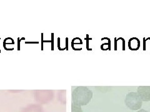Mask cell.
I'll list each match as a JSON object with an SVG mask.
<instances>
[{"mask_svg":"<svg viewBox=\"0 0 150 112\" xmlns=\"http://www.w3.org/2000/svg\"><path fill=\"white\" fill-rule=\"evenodd\" d=\"M92 92L85 88H78L73 94V100L79 105L88 104L91 99Z\"/></svg>","mask_w":150,"mask_h":112,"instance_id":"6da1fadb","label":"cell"},{"mask_svg":"<svg viewBox=\"0 0 150 112\" xmlns=\"http://www.w3.org/2000/svg\"><path fill=\"white\" fill-rule=\"evenodd\" d=\"M125 103L129 109L137 110L142 108L143 101L140 99L137 92H131L126 94Z\"/></svg>","mask_w":150,"mask_h":112,"instance_id":"7a4b0ae2","label":"cell"},{"mask_svg":"<svg viewBox=\"0 0 150 112\" xmlns=\"http://www.w3.org/2000/svg\"><path fill=\"white\" fill-rule=\"evenodd\" d=\"M137 93L143 102L150 101V86H139Z\"/></svg>","mask_w":150,"mask_h":112,"instance_id":"3957f363","label":"cell"},{"mask_svg":"<svg viewBox=\"0 0 150 112\" xmlns=\"http://www.w3.org/2000/svg\"><path fill=\"white\" fill-rule=\"evenodd\" d=\"M128 44L130 49L133 50H138L140 46V41L137 37H133L129 41Z\"/></svg>","mask_w":150,"mask_h":112,"instance_id":"277c9868","label":"cell"},{"mask_svg":"<svg viewBox=\"0 0 150 112\" xmlns=\"http://www.w3.org/2000/svg\"><path fill=\"white\" fill-rule=\"evenodd\" d=\"M72 112H82L80 107L77 105H75L74 104L72 105Z\"/></svg>","mask_w":150,"mask_h":112,"instance_id":"5b68a950","label":"cell"},{"mask_svg":"<svg viewBox=\"0 0 150 112\" xmlns=\"http://www.w3.org/2000/svg\"><path fill=\"white\" fill-rule=\"evenodd\" d=\"M137 112H148V111H146V110H144V109H142V110H139V111H137Z\"/></svg>","mask_w":150,"mask_h":112,"instance_id":"8992f818","label":"cell"}]
</instances>
